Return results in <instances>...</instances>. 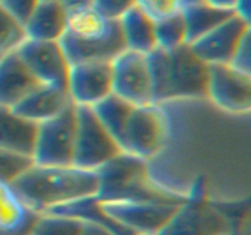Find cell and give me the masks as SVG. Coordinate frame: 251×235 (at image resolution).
Instances as JSON below:
<instances>
[{"mask_svg":"<svg viewBox=\"0 0 251 235\" xmlns=\"http://www.w3.org/2000/svg\"><path fill=\"white\" fill-rule=\"evenodd\" d=\"M12 184L36 212L95 197L98 190L96 170L75 165L32 164Z\"/></svg>","mask_w":251,"mask_h":235,"instance_id":"cell-1","label":"cell"},{"mask_svg":"<svg viewBox=\"0 0 251 235\" xmlns=\"http://www.w3.org/2000/svg\"><path fill=\"white\" fill-rule=\"evenodd\" d=\"M69 65L112 61L125 50L118 19H109L93 5L68 11L65 32L59 39Z\"/></svg>","mask_w":251,"mask_h":235,"instance_id":"cell-2","label":"cell"},{"mask_svg":"<svg viewBox=\"0 0 251 235\" xmlns=\"http://www.w3.org/2000/svg\"><path fill=\"white\" fill-rule=\"evenodd\" d=\"M154 104L206 98L208 65L198 58L189 44L147 54Z\"/></svg>","mask_w":251,"mask_h":235,"instance_id":"cell-3","label":"cell"},{"mask_svg":"<svg viewBox=\"0 0 251 235\" xmlns=\"http://www.w3.org/2000/svg\"><path fill=\"white\" fill-rule=\"evenodd\" d=\"M97 202L130 200H176L162 192L150 179L147 162L122 152L96 170Z\"/></svg>","mask_w":251,"mask_h":235,"instance_id":"cell-4","label":"cell"},{"mask_svg":"<svg viewBox=\"0 0 251 235\" xmlns=\"http://www.w3.org/2000/svg\"><path fill=\"white\" fill-rule=\"evenodd\" d=\"M234 206L184 201L154 235H220L244 223L242 217L233 215Z\"/></svg>","mask_w":251,"mask_h":235,"instance_id":"cell-5","label":"cell"},{"mask_svg":"<svg viewBox=\"0 0 251 235\" xmlns=\"http://www.w3.org/2000/svg\"><path fill=\"white\" fill-rule=\"evenodd\" d=\"M167 139V117L161 104L134 105L123 132L120 148L149 162Z\"/></svg>","mask_w":251,"mask_h":235,"instance_id":"cell-6","label":"cell"},{"mask_svg":"<svg viewBox=\"0 0 251 235\" xmlns=\"http://www.w3.org/2000/svg\"><path fill=\"white\" fill-rule=\"evenodd\" d=\"M183 202L176 200H130L97 202V207L107 219L130 232L139 235H154Z\"/></svg>","mask_w":251,"mask_h":235,"instance_id":"cell-7","label":"cell"},{"mask_svg":"<svg viewBox=\"0 0 251 235\" xmlns=\"http://www.w3.org/2000/svg\"><path fill=\"white\" fill-rule=\"evenodd\" d=\"M76 135V105L69 104L37 126L32 161L38 165H73Z\"/></svg>","mask_w":251,"mask_h":235,"instance_id":"cell-8","label":"cell"},{"mask_svg":"<svg viewBox=\"0 0 251 235\" xmlns=\"http://www.w3.org/2000/svg\"><path fill=\"white\" fill-rule=\"evenodd\" d=\"M122 152L119 144L97 119L92 108L76 105L73 165L87 170H97Z\"/></svg>","mask_w":251,"mask_h":235,"instance_id":"cell-9","label":"cell"},{"mask_svg":"<svg viewBox=\"0 0 251 235\" xmlns=\"http://www.w3.org/2000/svg\"><path fill=\"white\" fill-rule=\"evenodd\" d=\"M206 99L232 115H250L251 75L228 64L208 65Z\"/></svg>","mask_w":251,"mask_h":235,"instance_id":"cell-10","label":"cell"},{"mask_svg":"<svg viewBox=\"0 0 251 235\" xmlns=\"http://www.w3.org/2000/svg\"><path fill=\"white\" fill-rule=\"evenodd\" d=\"M110 69L113 94L132 105L153 103L147 54L125 49L110 61Z\"/></svg>","mask_w":251,"mask_h":235,"instance_id":"cell-11","label":"cell"},{"mask_svg":"<svg viewBox=\"0 0 251 235\" xmlns=\"http://www.w3.org/2000/svg\"><path fill=\"white\" fill-rule=\"evenodd\" d=\"M15 51L37 82L66 87L70 65L59 41L26 38Z\"/></svg>","mask_w":251,"mask_h":235,"instance_id":"cell-12","label":"cell"},{"mask_svg":"<svg viewBox=\"0 0 251 235\" xmlns=\"http://www.w3.org/2000/svg\"><path fill=\"white\" fill-rule=\"evenodd\" d=\"M66 91L75 105L97 104L112 93L110 61H86L70 65Z\"/></svg>","mask_w":251,"mask_h":235,"instance_id":"cell-13","label":"cell"},{"mask_svg":"<svg viewBox=\"0 0 251 235\" xmlns=\"http://www.w3.org/2000/svg\"><path fill=\"white\" fill-rule=\"evenodd\" d=\"M250 29L251 24L233 14L210 32L189 44V47L206 65L229 64L238 44Z\"/></svg>","mask_w":251,"mask_h":235,"instance_id":"cell-14","label":"cell"},{"mask_svg":"<svg viewBox=\"0 0 251 235\" xmlns=\"http://www.w3.org/2000/svg\"><path fill=\"white\" fill-rule=\"evenodd\" d=\"M71 103L66 87L37 83L11 109L20 117L41 124L58 115Z\"/></svg>","mask_w":251,"mask_h":235,"instance_id":"cell-15","label":"cell"},{"mask_svg":"<svg viewBox=\"0 0 251 235\" xmlns=\"http://www.w3.org/2000/svg\"><path fill=\"white\" fill-rule=\"evenodd\" d=\"M38 214L12 181L0 179V235H29Z\"/></svg>","mask_w":251,"mask_h":235,"instance_id":"cell-16","label":"cell"},{"mask_svg":"<svg viewBox=\"0 0 251 235\" xmlns=\"http://www.w3.org/2000/svg\"><path fill=\"white\" fill-rule=\"evenodd\" d=\"M38 124L0 107V149L32 158Z\"/></svg>","mask_w":251,"mask_h":235,"instance_id":"cell-17","label":"cell"},{"mask_svg":"<svg viewBox=\"0 0 251 235\" xmlns=\"http://www.w3.org/2000/svg\"><path fill=\"white\" fill-rule=\"evenodd\" d=\"M37 83L16 51L0 58V107L12 108Z\"/></svg>","mask_w":251,"mask_h":235,"instance_id":"cell-18","label":"cell"},{"mask_svg":"<svg viewBox=\"0 0 251 235\" xmlns=\"http://www.w3.org/2000/svg\"><path fill=\"white\" fill-rule=\"evenodd\" d=\"M68 10L59 0L38 1L25 22V32L28 39L59 41L65 32Z\"/></svg>","mask_w":251,"mask_h":235,"instance_id":"cell-19","label":"cell"},{"mask_svg":"<svg viewBox=\"0 0 251 235\" xmlns=\"http://www.w3.org/2000/svg\"><path fill=\"white\" fill-rule=\"evenodd\" d=\"M125 49L149 54L157 47L154 22L137 6L130 7L118 19Z\"/></svg>","mask_w":251,"mask_h":235,"instance_id":"cell-20","label":"cell"},{"mask_svg":"<svg viewBox=\"0 0 251 235\" xmlns=\"http://www.w3.org/2000/svg\"><path fill=\"white\" fill-rule=\"evenodd\" d=\"M233 14V11L215 9L202 1L186 5L181 14L185 24L186 44L195 42Z\"/></svg>","mask_w":251,"mask_h":235,"instance_id":"cell-21","label":"cell"},{"mask_svg":"<svg viewBox=\"0 0 251 235\" xmlns=\"http://www.w3.org/2000/svg\"><path fill=\"white\" fill-rule=\"evenodd\" d=\"M92 108L97 119L120 147L123 132L134 105L110 93Z\"/></svg>","mask_w":251,"mask_h":235,"instance_id":"cell-22","label":"cell"},{"mask_svg":"<svg viewBox=\"0 0 251 235\" xmlns=\"http://www.w3.org/2000/svg\"><path fill=\"white\" fill-rule=\"evenodd\" d=\"M83 220L54 213H39L29 235H78Z\"/></svg>","mask_w":251,"mask_h":235,"instance_id":"cell-23","label":"cell"},{"mask_svg":"<svg viewBox=\"0 0 251 235\" xmlns=\"http://www.w3.org/2000/svg\"><path fill=\"white\" fill-rule=\"evenodd\" d=\"M154 36H156L157 48L164 50H172L174 48L186 44L185 24L183 15L164 20L154 24Z\"/></svg>","mask_w":251,"mask_h":235,"instance_id":"cell-24","label":"cell"},{"mask_svg":"<svg viewBox=\"0 0 251 235\" xmlns=\"http://www.w3.org/2000/svg\"><path fill=\"white\" fill-rule=\"evenodd\" d=\"M26 38L24 24L0 5V55L15 51Z\"/></svg>","mask_w":251,"mask_h":235,"instance_id":"cell-25","label":"cell"},{"mask_svg":"<svg viewBox=\"0 0 251 235\" xmlns=\"http://www.w3.org/2000/svg\"><path fill=\"white\" fill-rule=\"evenodd\" d=\"M188 0H136L135 6L139 7L147 17L156 22L164 21L183 14Z\"/></svg>","mask_w":251,"mask_h":235,"instance_id":"cell-26","label":"cell"},{"mask_svg":"<svg viewBox=\"0 0 251 235\" xmlns=\"http://www.w3.org/2000/svg\"><path fill=\"white\" fill-rule=\"evenodd\" d=\"M33 164L29 157L10 153L0 149V179L12 181Z\"/></svg>","mask_w":251,"mask_h":235,"instance_id":"cell-27","label":"cell"},{"mask_svg":"<svg viewBox=\"0 0 251 235\" xmlns=\"http://www.w3.org/2000/svg\"><path fill=\"white\" fill-rule=\"evenodd\" d=\"M228 65L251 75V29L238 44Z\"/></svg>","mask_w":251,"mask_h":235,"instance_id":"cell-28","label":"cell"},{"mask_svg":"<svg viewBox=\"0 0 251 235\" xmlns=\"http://www.w3.org/2000/svg\"><path fill=\"white\" fill-rule=\"evenodd\" d=\"M37 2V0H0V5L21 24L27 21Z\"/></svg>","mask_w":251,"mask_h":235,"instance_id":"cell-29","label":"cell"},{"mask_svg":"<svg viewBox=\"0 0 251 235\" xmlns=\"http://www.w3.org/2000/svg\"><path fill=\"white\" fill-rule=\"evenodd\" d=\"M136 0H95L93 6L109 19H119L135 5Z\"/></svg>","mask_w":251,"mask_h":235,"instance_id":"cell-30","label":"cell"},{"mask_svg":"<svg viewBox=\"0 0 251 235\" xmlns=\"http://www.w3.org/2000/svg\"><path fill=\"white\" fill-rule=\"evenodd\" d=\"M78 235H113L104 225L93 220H83L82 228Z\"/></svg>","mask_w":251,"mask_h":235,"instance_id":"cell-31","label":"cell"},{"mask_svg":"<svg viewBox=\"0 0 251 235\" xmlns=\"http://www.w3.org/2000/svg\"><path fill=\"white\" fill-rule=\"evenodd\" d=\"M234 14L251 24V0H237Z\"/></svg>","mask_w":251,"mask_h":235,"instance_id":"cell-32","label":"cell"},{"mask_svg":"<svg viewBox=\"0 0 251 235\" xmlns=\"http://www.w3.org/2000/svg\"><path fill=\"white\" fill-rule=\"evenodd\" d=\"M201 1L215 7V9L233 12H234L235 4H237V0H201Z\"/></svg>","mask_w":251,"mask_h":235,"instance_id":"cell-33","label":"cell"},{"mask_svg":"<svg viewBox=\"0 0 251 235\" xmlns=\"http://www.w3.org/2000/svg\"><path fill=\"white\" fill-rule=\"evenodd\" d=\"M59 1L68 11H70V10L78 9V7L91 6L93 5L95 0H59Z\"/></svg>","mask_w":251,"mask_h":235,"instance_id":"cell-34","label":"cell"},{"mask_svg":"<svg viewBox=\"0 0 251 235\" xmlns=\"http://www.w3.org/2000/svg\"><path fill=\"white\" fill-rule=\"evenodd\" d=\"M220 235H249V227L245 223H242V224L235 225L232 229L227 230Z\"/></svg>","mask_w":251,"mask_h":235,"instance_id":"cell-35","label":"cell"},{"mask_svg":"<svg viewBox=\"0 0 251 235\" xmlns=\"http://www.w3.org/2000/svg\"><path fill=\"white\" fill-rule=\"evenodd\" d=\"M199 1H201V0H188V5L194 4V2H199Z\"/></svg>","mask_w":251,"mask_h":235,"instance_id":"cell-36","label":"cell"},{"mask_svg":"<svg viewBox=\"0 0 251 235\" xmlns=\"http://www.w3.org/2000/svg\"><path fill=\"white\" fill-rule=\"evenodd\" d=\"M37 1H48V0H37Z\"/></svg>","mask_w":251,"mask_h":235,"instance_id":"cell-37","label":"cell"},{"mask_svg":"<svg viewBox=\"0 0 251 235\" xmlns=\"http://www.w3.org/2000/svg\"><path fill=\"white\" fill-rule=\"evenodd\" d=\"M1 56H2V55H0V58H1Z\"/></svg>","mask_w":251,"mask_h":235,"instance_id":"cell-38","label":"cell"}]
</instances>
